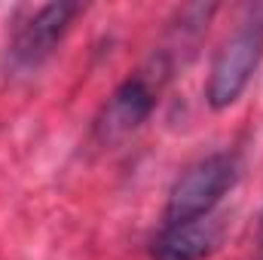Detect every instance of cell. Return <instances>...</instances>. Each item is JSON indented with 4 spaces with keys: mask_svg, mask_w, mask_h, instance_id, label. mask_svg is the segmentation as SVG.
<instances>
[{
    "mask_svg": "<svg viewBox=\"0 0 263 260\" xmlns=\"http://www.w3.org/2000/svg\"><path fill=\"white\" fill-rule=\"evenodd\" d=\"M83 12L80 3H46L34 9L22 25H15L6 46V59L15 73H28L43 65L67 34L70 22Z\"/></svg>",
    "mask_w": 263,
    "mask_h": 260,
    "instance_id": "cell-3",
    "label": "cell"
},
{
    "mask_svg": "<svg viewBox=\"0 0 263 260\" xmlns=\"http://www.w3.org/2000/svg\"><path fill=\"white\" fill-rule=\"evenodd\" d=\"M239 178V162L233 153H211L193 162L168 190L165 224L199 220L214 211V205L227 196V190Z\"/></svg>",
    "mask_w": 263,
    "mask_h": 260,
    "instance_id": "cell-2",
    "label": "cell"
},
{
    "mask_svg": "<svg viewBox=\"0 0 263 260\" xmlns=\"http://www.w3.org/2000/svg\"><path fill=\"white\" fill-rule=\"evenodd\" d=\"M260 59H263V15H251L248 22H242L220 43V49L211 62V70H208L205 101L214 110L233 107L242 98V92L248 89V83L254 80Z\"/></svg>",
    "mask_w": 263,
    "mask_h": 260,
    "instance_id": "cell-1",
    "label": "cell"
},
{
    "mask_svg": "<svg viewBox=\"0 0 263 260\" xmlns=\"http://www.w3.org/2000/svg\"><path fill=\"white\" fill-rule=\"evenodd\" d=\"M220 220L199 217L184 224H165L153 239V260H205L220 242Z\"/></svg>",
    "mask_w": 263,
    "mask_h": 260,
    "instance_id": "cell-5",
    "label": "cell"
},
{
    "mask_svg": "<svg viewBox=\"0 0 263 260\" xmlns=\"http://www.w3.org/2000/svg\"><path fill=\"white\" fill-rule=\"evenodd\" d=\"M159 80L162 77H153L147 70L123 80L114 89V95L104 101V107L95 120V135L104 144H114V141H123L132 132L141 129L147 123V117L153 114V107H156Z\"/></svg>",
    "mask_w": 263,
    "mask_h": 260,
    "instance_id": "cell-4",
    "label": "cell"
}]
</instances>
